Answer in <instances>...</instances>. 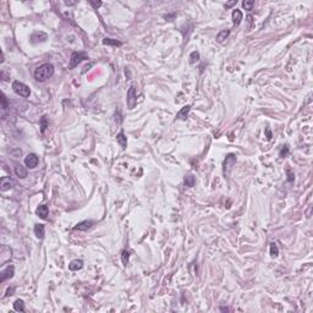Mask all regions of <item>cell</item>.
Instances as JSON below:
<instances>
[{
    "label": "cell",
    "mask_w": 313,
    "mask_h": 313,
    "mask_svg": "<svg viewBox=\"0 0 313 313\" xmlns=\"http://www.w3.org/2000/svg\"><path fill=\"white\" fill-rule=\"evenodd\" d=\"M54 75V66L49 63L43 64L41 66H38L34 71V78L38 82H45L47 80L52 77Z\"/></svg>",
    "instance_id": "1"
},
{
    "label": "cell",
    "mask_w": 313,
    "mask_h": 313,
    "mask_svg": "<svg viewBox=\"0 0 313 313\" xmlns=\"http://www.w3.org/2000/svg\"><path fill=\"white\" fill-rule=\"evenodd\" d=\"M12 90L16 94H19L20 97H23V98H27L30 97L31 94V90L27 85H25L20 81H14L12 82Z\"/></svg>",
    "instance_id": "2"
},
{
    "label": "cell",
    "mask_w": 313,
    "mask_h": 313,
    "mask_svg": "<svg viewBox=\"0 0 313 313\" xmlns=\"http://www.w3.org/2000/svg\"><path fill=\"white\" fill-rule=\"evenodd\" d=\"M88 59V55L86 54V53H83V52H75V53H72L71 54V58H70V65L69 67L70 69H75V67L77 66L80 63H82L83 60H87Z\"/></svg>",
    "instance_id": "3"
},
{
    "label": "cell",
    "mask_w": 313,
    "mask_h": 313,
    "mask_svg": "<svg viewBox=\"0 0 313 313\" xmlns=\"http://www.w3.org/2000/svg\"><path fill=\"white\" fill-rule=\"evenodd\" d=\"M38 163H39V159H38L37 154H34V153H30L25 158V165L28 169H34L38 165Z\"/></svg>",
    "instance_id": "4"
},
{
    "label": "cell",
    "mask_w": 313,
    "mask_h": 313,
    "mask_svg": "<svg viewBox=\"0 0 313 313\" xmlns=\"http://www.w3.org/2000/svg\"><path fill=\"white\" fill-rule=\"evenodd\" d=\"M14 274H15V268H14V266L6 267V268L0 273V283H4V281H6L8 279H11L12 277H14Z\"/></svg>",
    "instance_id": "5"
},
{
    "label": "cell",
    "mask_w": 313,
    "mask_h": 313,
    "mask_svg": "<svg viewBox=\"0 0 313 313\" xmlns=\"http://www.w3.org/2000/svg\"><path fill=\"white\" fill-rule=\"evenodd\" d=\"M235 163H236V156L234 154H229L224 160V173L229 174L231 168L235 165Z\"/></svg>",
    "instance_id": "6"
},
{
    "label": "cell",
    "mask_w": 313,
    "mask_h": 313,
    "mask_svg": "<svg viewBox=\"0 0 313 313\" xmlns=\"http://www.w3.org/2000/svg\"><path fill=\"white\" fill-rule=\"evenodd\" d=\"M12 187H14V182H12V180L10 178H8V176L1 178V180H0V190L3 192H5V191L11 190Z\"/></svg>",
    "instance_id": "7"
},
{
    "label": "cell",
    "mask_w": 313,
    "mask_h": 313,
    "mask_svg": "<svg viewBox=\"0 0 313 313\" xmlns=\"http://www.w3.org/2000/svg\"><path fill=\"white\" fill-rule=\"evenodd\" d=\"M136 90H135V87H131L129 92H127V105H129V108L130 109H132L135 105H136Z\"/></svg>",
    "instance_id": "8"
},
{
    "label": "cell",
    "mask_w": 313,
    "mask_h": 313,
    "mask_svg": "<svg viewBox=\"0 0 313 313\" xmlns=\"http://www.w3.org/2000/svg\"><path fill=\"white\" fill-rule=\"evenodd\" d=\"M48 39V36L44 32H34L31 36V42L32 43H38V42H45Z\"/></svg>",
    "instance_id": "9"
},
{
    "label": "cell",
    "mask_w": 313,
    "mask_h": 313,
    "mask_svg": "<svg viewBox=\"0 0 313 313\" xmlns=\"http://www.w3.org/2000/svg\"><path fill=\"white\" fill-rule=\"evenodd\" d=\"M92 225H93V222L92 220H83V222H81V223H78L75 228H74V230H80V231H87L88 229L92 228Z\"/></svg>",
    "instance_id": "10"
},
{
    "label": "cell",
    "mask_w": 313,
    "mask_h": 313,
    "mask_svg": "<svg viewBox=\"0 0 313 313\" xmlns=\"http://www.w3.org/2000/svg\"><path fill=\"white\" fill-rule=\"evenodd\" d=\"M34 235L38 237V239H44L45 235V226L43 224H36L34 225Z\"/></svg>",
    "instance_id": "11"
},
{
    "label": "cell",
    "mask_w": 313,
    "mask_h": 313,
    "mask_svg": "<svg viewBox=\"0 0 313 313\" xmlns=\"http://www.w3.org/2000/svg\"><path fill=\"white\" fill-rule=\"evenodd\" d=\"M83 268V261L82 259H74L70 264H69V269L71 272H77L80 269Z\"/></svg>",
    "instance_id": "12"
},
{
    "label": "cell",
    "mask_w": 313,
    "mask_h": 313,
    "mask_svg": "<svg viewBox=\"0 0 313 313\" xmlns=\"http://www.w3.org/2000/svg\"><path fill=\"white\" fill-rule=\"evenodd\" d=\"M242 19H244V14H242V11L235 9L234 11H233V21H234L235 26H239V25L241 23V21H242Z\"/></svg>",
    "instance_id": "13"
},
{
    "label": "cell",
    "mask_w": 313,
    "mask_h": 313,
    "mask_svg": "<svg viewBox=\"0 0 313 313\" xmlns=\"http://www.w3.org/2000/svg\"><path fill=\"white\" fill-rule=\"evenodd\" d=\"M48 213H49V209H48V206H45V204L39 206V207L37 208V211H36V214H37L39 218H42V219H45V218L48 217Z\"/></svg>",
    "instance_id": "14"
},
{
    "label": "cell",
    "mask_w": 313,
    "mask_h": 313,
    "mask_svg": "<svg viewBox=\"0 0 313 313\" xmlns=\"http://www.w3.org/2000/svg\"><path fill=\"white\" fill-rule=\"evenodd\" d=\"M191 112V105H186V107H184L179 113H178V115H176V119H180V120H185L186 118H187V115H189V113Z\"/></svg>",
    "instance_id": "15"
},
{
    "label": "cell",
    "mask_w": 313,
    "mask_h": 313,
    "mask_svg": "<svg viewBox=\"0 0 313 313\" xmlns=\"http://www.w3.org/2000/svg\"><path fill=\"white\" fill-rule=\"evenodd\" d=\"M229 36H230V30H223V31H220L219 33L217 34V38H215V39H217L218 43H223Z\"/></svg>",
    "instance_id": "16"
},
{
    "label": "cell",
    "mask_w": 313,
    "mask_h": 313,
    "mask_svg": "<svg viewBox=\"0 0 313 313\" xmlns=\"http://www.w3.org/2000/svg\"><path fill=\"white\" fill-rule=\"evenodd\" d=\"M116 141H118V143L124 149L127 147V137H125V134H124L123 131L116 135Z\"/></svg>",
    "instance_id": "17"
},
{
    "label": "cell",
    "mask_w": 313,
    "mask_h": 313,
    "mask_svg": "<svg viewBox=\"0 0 313 313\" xmlns=\"http://www.w3.org/2000/svg\"><path fill=\"white\" fill-rule=\"evenodd\" d=\"M15 174L19 176V178H21V179H25L26 176H27V169L22 167V165H16L15 167Z\"/></svg>",
    "instance_id": "18"
},
{
    "label": "cell",
    "mask_w": 313,
    "mask_h": 313,
    "mask_svg": "<svg viewBox=\"0 0 313 313\" xmlns=\"http://www.w3.org/2000/svg\"><path fill=\"white\" fill-rule=\"evenodd\" d=\"M103 44L104 45H114V47H120L123 44L118 39H113V38H104L103 39Z\"/></svg>",
    "instance_id": "19"
},
{
    "label": "cell",
    "mask_w": 313,
    "mask_h": 313,
    "mask_svg": "<svg viewBox=\"0 0 313 313\" xmlns=\"http://www.w3.org/2000/svg\"><path fill=\"white\" fill-rule=\"evenodd\" d=\"M14 310L17 312H25V302L22 300H16L14 302Z\"/></svg>",
    "instance_id": "20"
},
{
    "label": "cell",
    "mask_w": 313,
    "mask_h": 313,
    "mask_svg": "<svg viewBox=\"0 0 313 313\" xmlns=\"http://www.w3.org/2000/svg\"><path fill=\"white\" fill-rule=\"evenodd\" d=\"M195 184H196V179H195V176L193 175H186L185 176V185L187 186V187H193L195 186Z\"/></svg>",
    "instance_id": "21"
},
{
    "label": "cell",
    "mask_w": 313,
    "mask_h": 313,
    "mask_svg": "<svg viewBox=\"0 0 313 313\" xmlns=\"http://www.w3.org/2000/svg\"><path fill=\"white\" fill-rule=\"evenodd\" d=\"M278 255H279V250H278L277 244L272 242V244H270V256L273 258H275V257H278Z\"/></svg>",
    "instance_id": "22"
},
{
    "label": "cell",
    "mask_w": 313,
    "mask_h": 313,
    "mask_svg": "<svg viewBox=\"0 0 313 313\" xmlns=\"http://www.w3.org/2000/svg\"><path fill=\"white\" fill-rule=\"evenodd\" d=\"M198 60H200V53H198V52H196V50H195V52H192V53L190 54V64L193 65V64H196Z\"/></svg>",
    "instance_id": "23"
},
{
    "label": "cell",
    "mask_w": 313,
    "mask_h": 313,
    "mask_svg": "<svg viewBox=\"0 0 313 313\" xmlns=\"http://www.w3.org/2000/svg\"><path fill=\"white\" fill-rule=\"evenodd\" d=\"M129 259H130V252L127 250H124L123 252H121V261H123L124 264H127Z\"/></svg>",
    "instance_id": "24"
},
{
    "label": "cell",
    "mask_w": 313,
    "mask_h": 313,
    "mask_svg": "<svg viewBox=\"0 0 313 313\" xmlns=\"http://www.w3.org/2000/svg\"><path fill=\"white\" fill-rule=\"evenodd\" d=\"M253 5H255V1L253 0H245L244 3H242V6L245 8V10H252V8H253Z\"/></svg>",
    "instance_id": "25"
},
{
    "label": "cell",
    "mask_w": 313,
    "mask_h": 313,
    "mask_svg": "<svg viewBox=\"0 0 313 313\" xmlns=\"http://www.w3.org/2000/svg\"><path fill=\"white\" fill-rule=\"evenodd\" d=\"M0 101H1V109H3V110H6L9 104H8V99H6V97H5V94H4V93L1 94Z\"/></svg>",
    "instance_id": "26"
},
{
    "label": "cell",
    "mask_w": 313,
    "mask_h": 313,
    "mask_svg": "<svg viewBox=\"0 0 313 313\" xmlns=\"http://www.w3.org/2000/svg\"><path fill=\"white\" fill-rule=\"evenodd\" d=\"M47 126H48V121H47V116H43V118L41 119V131H42V132H44L45 129H47Z\"/></svg>",
    "instance_id": "27"
},
{
    "label": "cell",
    "mask_w": 313,
    "mask_h": 313,
    "mask_svg": "<svg viewBox=\"0 0 313 313\" xmlns=\"http://www.w3.org/2000/svg\"><path fill=\"white\" fill-rule=\"evenodd\" d=\"M289 154V146H285L281 151H280V154L279 156H281V158H285V156H288Z\"/></svg>",
    "instance_id": "28"
},
{
    "label": "cell",
    "mask_w": 313,
    "mask_h": 313,
    "mask_svg": "<svg viewBox=\"0 0 313 313\" xmlns=\"http://www.w3.org/2000/svg\"><path fill=\"white\" fill-rule=\"evenodd\" d=\"M90 4L96 9V10H98V8H101L102 6V1H93V0H91Z\"/></svg>",
    "instance_id": "29"
},
{
    "label": "cell",
    "mask_w": 313,
    "mask_h": 313,
    "mask_svg": "<svg viewBox=\"0 0 313 313\" xmlns=\"http://www.w3.org/2000/svg\"><path fill=\"white\" fill-rule=\"evenodd\" d=\"M15 290H16V288H15V286H11V288H9V289L6 290V294H5V297H9V296H11V295H14V292H15Z\"/></svg>",
    "instance_id": "30"
},
{
    "label": "cell",
    "mask_w": 313,
    "mask_h": 313,
    "mask_svg": "<svg viewBox=\"0 0 313 313\" xmlns=\"http://www.w3.org/2000/svg\"><path fill=\"white\" fill-rule=\"evenodd\" d=\"M286 173H288V176H289V178H288V181H289V182H292V181L295 180V175L292 174L291 169H288V171H286Z\"/></svg>",
    "instance_id": "31"
},
{
    "label": "cell",
    "mask_w": 313,
    "mask_h": 313,
    "mask_svg": "<svg viewBox=\"0 0 313 313\" xmlns=\"http://www.w3.org/2000/svg\"><path fill=\"white\" fill-rule=\"evenodd\" d=\"M10 153H11L14 156H21V154H22V151H21L20 148H17V149H15V151H11Z\"/></svg>",
    "instance_id": "32"
},
{
    "label": "cell",
    "mask_w": 313,
    "mask_h": 313,
    "mask_svg": "<svg viewBox=\"0 0 313 313\" xmlns=\"http://www.w3.org/2000/svg\"><path fill=\"white\" fill-rule=\"evenodd\" d=\"M236 5V0H233V1H230V3H226L225 4V8H231V6H234Z\"/></svg>",
    "instance_id": "33"
},
{
    "label": "cell",
    "mask_w": 313,
    "mask_h": 313,
    "mask_svg": "<svg viewBox=\"0 0 313 313\" xmlns=\"http://www.w3.org/2000/svg\"><path fill=\"white\" fill-rule=\"evenodd\" d=\"M76 4V1H65V5L67 6H71V5H75Z\"/></svg>",
    "instance_id": "34"
},
{
    "label": "cell",
    "mask_w": 313,
    "mask_h": 313,
    "mask_svg": "<svg viewBox=\"0 0 313 313\" xmlns=\"http://www.w3.org/2000/svg\"><path fill=\"white\" fill-rule=\"evenodd\" d=\"M220 311H222V312H229L230 310H229L228 307H220Z\"/></svg>",
    "instance_id": "35"
},
{
    "label": "cell",
    "mask_w": 313,
    "mask_h": 313,
    "mask_svg": "<svg viewBox=\"0 0 313 313\" xmlns=\"http://www.w3.org/2000/svg\"><path fill=\"white\" fill-rule=\"evenodd\" d=\"M267 138H268V140L272 138V134H270V130H269V129H267Z\"/></svg>",
    "instance_id": "36"
},
{
    "label": "cell",
    "mask_w": 313,
    "mask_h": 313,
    "mask_svg": "<svg viewBox=\"0 0 313 313\" xmlns=\"http://www.w3.org/2000/svg\"><path fill=\"white\" fill-rule=\"evenodd\" d=\"M247 20H248V22L251 23L252 22V16H250V15H248V16H247Z\"/></svg>",
    "instance_id": "37"
}]
</instances>
